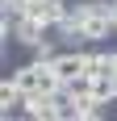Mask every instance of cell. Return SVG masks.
Listing matches in <instances>:
<instances>
[{"label": "cell", "mask_w": 117, "mask_h": 121, "mask_svg": "<svg viewBox=\"0 0 117 121\" xmlns=\"http://www.w3.org/2000/svg\"><path fill=\"white\" fill-rule=\"evenodd\" d=\"M13 17H17V21H13V42H17V46H25V50H34L38 42H42V38L50 34V29H46L42 21L25 17V13H13Z\"/></svg>", "instance_id": "cell-1"}, {"label": "cell", "mask_w": 117, "mask_h": 121, "mask_svg": "<svg viewBox=\"0 0 117 121\" xmlns=\"http://www.w3.org/2000/svg\"><path fill=\"white\" fill-rule=\"evenodd\" d=\"M25 117L34 121H58V92H38V96H25Z\"/></svg>", "instance_id": "cell-2"}, {"label": "cell", "mask_w": 117, "mask_h": 121, "mask_svg": "<svg viewBox=\"0 0 117 121\" xmlns=\"http://www.w3.org/2000/svg\"><path fill=\"white\" fill-rule=\"evenodd\" d=\"M92 100L117 104V84H113V75H92Z\"/></svg>", "instance_id": "cell-3"}, {"label": "cell", "mask_w": 117, "mask_h": 121, "mask_svg": "<svg viewBox=\"0 0 117 121\" xmlns=\"http://www.w3.org/2000/svg\"><path fill=\"white\" fill-rule=\"evenodd\" d=\"M25 4H29V0H0V9H4V13H21Z\"/></svg>", "instance_id": "cell-4"}]
</instances>
